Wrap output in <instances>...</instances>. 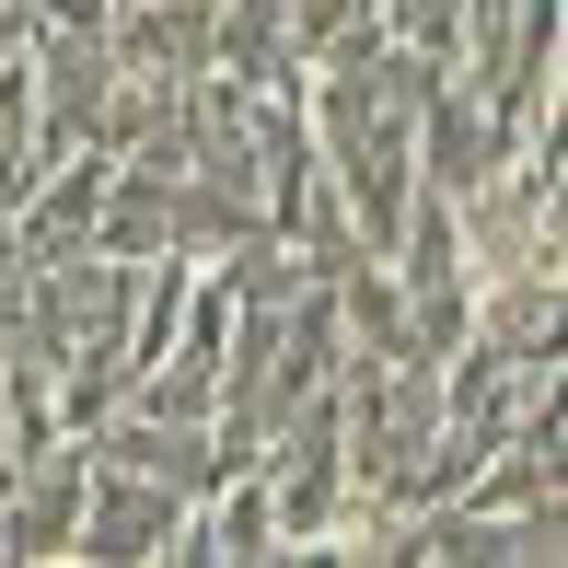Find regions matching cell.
<instances>
[{
  "instance_id": "8",
  "label": "cell",
  "mask_w": 568,
  "mask_h": 568,
  "mask_svg": "<svg viewBox=\"0 0 568 568\" xmlns=\"http://www.w3.org/2000/svg\"><path fill=\"white\" fill-rule=\"evenodd\" d=\"M210 70H232L244 93H302V36L278 0H210Z\"/></svg>"
},
{
  "instance_id": "11",
  "label": "cell",
  "mask_w": 568,
  "mask_h": 568,
  "mask_svg": "<svg viewBox=\"0 0 568 568\" xmlns=\"http://www.w3.org/2000/svg\"><path fill=\"white\" fill-rule=\"evenodd\" d=\"M278 12H291V36H302V70H314V47L337 36L348 12H372V0H278Z\"/></svg>"
},
{
  "instance_id": "7",
  "label": "cell",
  "mask_w": 568,
  "mask_h": 568,
  "mask_svg": "<svg viewBox=\"0 0 568 568\" xmlns=\"http://www.w3.org/2000/svg\"><path fill=\"white\" fill-rule=\"evenodd\" d=\"M105 47L140 82H197V70H210V0H116Z\"/></svg>"
},
{
  "instance_id": "2",
  "label": "cell",
  "mask_w": 568,
  "mask_h": 568,
  "mask_svg": "<svg viewBox=\"0 0 568 568\" xmlns=\"http://www.w3.org/2000/svg\"><path fill=\"white\" fill-rule=\"evenodd\" d=\"M23 93H36V140L47 151H93V116L116 93V47L82 36V23H23Z\"/></svg>"
},
{
  "instance_id": "1",
  "label": "cell",
  "mask_w": 568,
  "mask_h": 568,
  "mask_svg": "<svg viewBox=\"0 0 568 568\" xmlns=\"http://www.w3.org/2000/svg\"><path fill=\"white\" fill-rule=\"evenodd\" d=\"M406 557H429V568H557L568 557V499H534V510L442 499V510L406 523Z\"/></svg>"
},
{
  "instance_id": "10",
  "label": "cell",
  "mask_w": 568,
  "mask_h": 568,
  "mask_svg": "<svg viewBox=\"0 0 568 568\" xmlns=\"http://www.w3.org/2000/svg\"><path fill=\"white\" fill-rule=\"evenodd\" d=\"M372 12L395 47H429V59H453V36H464V0H372Z\"/></svg>"
},
{
  "instance_id": "6",
  "label": "cell",
  "mask_w": 568,
  "mask_h": 568,
  "mask_svg": "<svg viewBox=\"0 0 568 568\" xmlns=\"http://www.w3.org/2000/svg\"><path fill=\"white\" fill-rule=\"evenodd\" d=\"M499 151H510V128L487 116V93L442 70V82H429V105H418V186L464 197V186H476L487 163H499Z\"/></svg>"
},
{
  "instance_id": "4",
  "label": "cell",
  "mask_w": 568,
  "mask_h": 568,
  "mask_svg": "<svg viewBox=\"0 0 568 568\" xmlns=\"http://www.w3.org/2000/svg\"><path fill=\"white\" fill-rule=\"evenodd\" d=\"M186 510H197V499H174V487H151V476H116V464H93V476H82V523H70V557H82V568L174 557V546H186Z\"/></svg>"
},
{
  "instance_id": "3",
  "label": "cell",
  "mask_w": 568,
  "mask_h": 568,
  "mask_svg": "<svg viewBox=\"0 0 568 568\" xmlns=\"http://www.w3.org/2000/svg\"><path fill=\"white\" fill-rule=\"evenodd\" d=\"M82 476H93V453L70 442V429H59V442H36V453H0V557H23V568L70 557Z\"/></svg>"
},
{
  "instance_id": "5",
  "label": "cell",
  "mask_w": 568,
  "mask_h": 568,
  "mask_svg": "<svg viewBox=\"0 0 568 568\" xmlns=\"http://www.w3.org/2000/svg\"><path fill=\"white\" fill-rule=\"evenodd\" d=\"M557 70H568V0H510V47H499V82H487V116L523 140V128L557 116Z\"/></svg>"
},
{
  "instance_id": "9",
  "label": "cell",
  "mask_w": 568,
  "mask_h": 568,
  "mask_svg": "<svg viewBox=\"0 0 568 568\" xmlns=\"http://www.w3.org/2000/svg\"><path fill=\"white\" fill-rule=\"evenodd\" d=\"M59 163V151L36 140V93H23V59H0V221L23 210V186Z\"/></svg>"
}]
</instances>
